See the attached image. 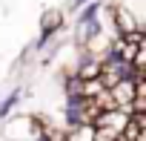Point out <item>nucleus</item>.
Returning a JSON list of instances; mask_svg holds the SVG:
<instances>
[{
	"label": "nucleus",
	"mask_w": 146,
	"mask_h": 141,
	"mask_svg": "<svg viewBox=\"0 0 146 141\" xmlns=\"http://www.w3.org/2000/svg\"><path fill=\"white\" fill-rule=\"evenodd\" d=\"M117 141H146V118H143V112H129V124L123 127Z\"/></svg>",
	"instance_id": "nucleus-1"
},
{
	"label": "nucleus",
	"mask_w": 146,
	"mask_h": 141,
	"mask_svg": "<svg viewBox=\"0 0 146 141\" xmlns=\"http://www.w3.org/2000/svg\"><path fill=\"white\" fill-rule=\"evenodd\" d=\"M115 23H117V32L123 35V38H129V35H137L140 32V23L129 15V9H123V6H117L115 9Z\"/></svg>",
	"instance_id": "nucleus-2"
},
{
	"label": "nucleus",
	"mask_w": 146,
	"mask_h": 141,
	"mask_svg": "<svg viewBox=\"0 0 146 141\" xmlns=\"http://www.w3.org/2000/svg\"><path fill=\"white\" fill-rule=\"evenodd\" d=\"M60 20H63V15L54 12V9H49V12L43 15V38H49L52 32H57V29H60Z\"/></svg>",
	"instance_id": "nucleus-3"
}]
</instances>
